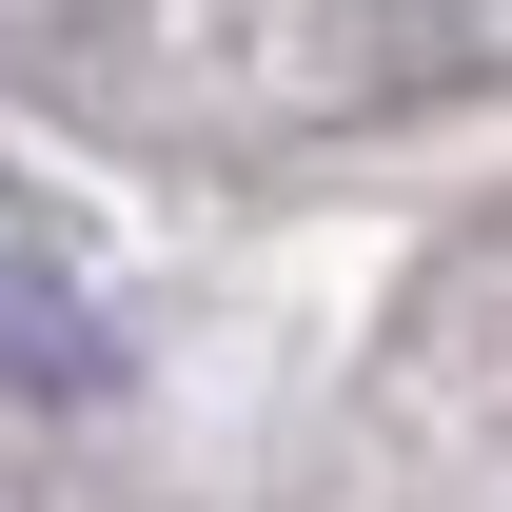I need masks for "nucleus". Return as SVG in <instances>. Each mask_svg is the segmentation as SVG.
Wrapping results in <instances>:
<instances>
[{"label": "nucleus", "mask_w": 512, "mask_h": 512, "mask_svg": "<svg viewBox=\"0 0 512 512\" xmlns=\"http://www.w3.org/2000/svg\"><path fill=\"white\" fill-rule=\"evenodd\" d=\"M119 355H99V316L79 296H40V276H0V394H99Z\"/></svg>", "instance_id": "obj_1"}]
</instances>
